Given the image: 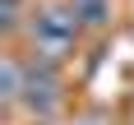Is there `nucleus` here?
<instances>
[{
  "instance_id": "1",
  "label": "nucleus",
  "mask_w": 134,
  "mask_h": 125,
  "mask_svg": "<svg viewBox=\"0 0 134 125\" xmlns=\"http://www.w3.org/2000/svg\"><path fill=\"white\" fill-rule=\"evenodd\" d=\"M79 14L69 9V0L60 5V0H51V5H37L32 9V19H28V37H32V46H37L42 60H55V56H65L74 42H79Z\"/></svg>"
},
{
  "instance_id": "2",
  "label": "nucleus",
  "mask_w": 134,
  "mask_h": 125,
  "mask_svg": "<svg viewBox=\"0 0 134 125\" xmlns=\"http://www.w3.org/2000/svg\"><path fill=\"white\" fill-rule=\"evenodd\" d=\"M65 102V83L55 74L51 60H28V74H23V107L32 116H55Z\"/></svg>"
},
{
  "instance_id": "3",
  "label": "nucleus",
  "mask_w": 134,
  "mask_h": 125,
  "mask_svg": "<svg viewBox=\"0 0 134 125\" xmlns=\"http://www.w3.org/2000/svg\"><path fill=\"white\" fill-rule=\"evenodd\" d=\"M23 74H28V65L19 56H0V102L5 107L23 102Z\"/></svg>"
},
{
  "instance_id": "4",
  "label": "nucleus",
  "mask_w": 134,
  "mask_h": 125,
  "mask_svg": "<svg viewBox=\"0 0 134 125\" xmlns=\"http://www.w3.org/2000/svg\"><path fill=\"white\" fill-rule=\"evenodd\" d=\"M69 9L79 14L83 28H102L111 19V0H69Z\"/></svg>"
},
{
  "instance_id": "5",
  "label": "nucleus",
  "mask_w": 134,
  "mask_h": 125,
  "mask_svg": "<svg viewBox=\"0 0 134 125\" xmlns=\"http://www.w3.org/2000/svg\"><path fill=\"white\" fill-rule=\"evenodd\" d=\"M23 28V0H0V32L9 37Z\"/></svg>"
}]
</instances>
